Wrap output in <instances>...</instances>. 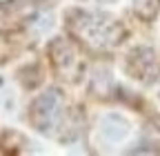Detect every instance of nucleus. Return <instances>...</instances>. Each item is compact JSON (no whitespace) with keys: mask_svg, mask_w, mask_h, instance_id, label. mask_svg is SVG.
<instances>
[{"mask_svg":"<svg viewBox=\"0 0 160 156\" xmlns=\"http://www.w3.org/2000/svg\"><path fill=\"white\" fill-rule=\"evenodd\" d=\"M67 29L96 49L118 47L127 38V29L118 18L105 11H87V9H69L65 13Z\"/></svg>","mask_w":160,"mask_h":156,"instance_id":"nucleus-1","label":"nucleus"},{"mask_svg":"<svg viewBox=\"0 0 160 156\" xmlns=\"http://www.w3.org/2000/svg\"><path fill=\"white\" fill-rule=\"evenodd\" d=\"M65 116V98L58 87H47L29 105V123L40 134H51L60 127Z\"/></svg>","mask_w":160,"mask_h":156,"instance_id":"nucleus-2","label":"nucleus"},{"mask_svg":"<svg viewBox=\"0 0 160 156\" xmlns=\"http://www.w3.org/2000/svg\"><path fill=\"white\" fill-rule=\"evenodd\" d=\"M133 13L142 23H153L160 13V0H133Z\"/></svg>","mask_w":160,"mask_h":156,"instance_id":"nucleus-9","label":"nucleus"},{"mask_svg":"<svg viewBox=\"0 0 160 156\" xmlns=\"http://www.w3.org/2000/svg\"><path fill=\"white\" fill-rule=\"evenodd\" d=\"M60 127H62V136H60V141H62V143H65V141H67V143L76 141L78 136H80V129H82V118H80V112L73 109V112L65 114Z\"/></svg>","mask_w":160,"mask_h":156,"instance_id":"nucleus-6","label":"nucleus"},{"mask_svg":"<svg viewBox=\"0 0 160 156\" xmlns=\"http://www.w3.org/2000/svg\"><path fill=\"white\" fill-rule=\"evenodd\" d=\"M100 5H109V3H116V0H98Z\"/></svg>","mask_w":160,"mask_h":156,"instance_id":"nucleus-11","label":"nucleus"},{"mask_svg":"<svg viewBox=\"0 0 160 156\" xmlns=\"http://www.w3.org/2000/svg\"><path fill=\"white\" fill-rule=\"evenodd\" d=\"M113 89V81H111V74L107 69H96L91 76V83H89V91L98 98H107V94Z\"/></svg>","mask_w":160,"mask_h":156,"instance_id":"nucleus-7","label":"nucleus"},{"mask_svg":"<svg viewBox=\"0 0 160 156\" xmlns=\"http://www.w3.org/2000/svg\"><path fill=\"white\" fill-rule=\"evenodd\" d=\"M13 45H11V36L0 31V63H7V58H11Z\"/></svg>","mask_w":160,"mask_h":156,"instance_id":"nucleus-10","label":"nucleus"},{"mask_svg":"<svg viewBox=\"0 0 160 156\" xmlns=\"http://www.w3.org/2000/svg\"><path fill=\"white\" fill-rule=\"evenodd\" d=\"M125 71L133 78V81L142 83V85H151L158 78V56L151 47L147 45H138L127 54L125 60Z\"/></svg>","mask_w":160,"mask_h":156,"instance_id":"nucleus-4","label":"nucleus"},{"mask_svg":"<svg viewBox=\"0 0 160 156\" xmlns=\"http://www.w3.org/2000/svg\"><path fill=\"white\" fill-rule=\"evenodd\" d=\"M129 134V123L118 114H109L102 118V136L109 143H118Z\"/></svg>","mask_w":160,"mask_h":156,"instance_id":"nucleus-5","label":"nucleus"},{"mask_svg":"<svg viewBox=\"0 0 160 156\" xmlns=\"http://www.w3.org/2000/svg\"><path fill=\"white\" fill-rule=\"evenodd\" d=\"M18 81L25 89H36L40 83H42V69H40L38 63H29L22 69H18Z\"/></svg>","mask_w":160,"mask_h":156,"instance_id":"nucleus-8","label":"nucleus"},{"mask_svg":"<svg viewBox=\"0 0 160 156\" xmlns=\"http://www.w3.org/2000/svg\"><path fill=\"white\" fill-rule=\"evenodd\" d=\"M47 56H49L51 69L56 71L58 78H65V81H71V83L78 81L80 71H82V65H80L76 47L69 43V38H65V36L51 38L47 45Z\"/></svg>","mask_w":160,"mask_h":156,"instance_id":"nucleus-3","label":"nucleus"}]
</instances>
